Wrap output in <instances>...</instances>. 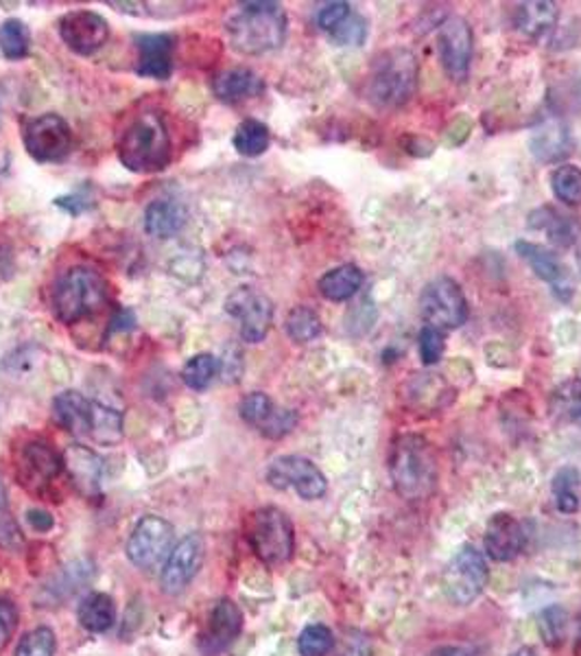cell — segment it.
I'll return each mask as SVG.
<instances>
[{"label":"cell","instance_id":"6da1fadb","mask_svg":"<svg viewBox=\"0 0 581 656\" xmlns=\"http://www.w3.org/2000/svg\"><path fill=\"white\" fill-rule=\"evenodd\" d=\"M394 491L405 502H427L440 484V458L431 441L420 433H400L387 460Z\"/></svg>","mask_w":581,"mask_h":656},{"label":"cell","instance_id":"7a4b0ae2","mask_svg":"<svg viewBox=\"0 0 581 656\" xmlns=\"http://www.w3.org/2000/svg\"><path fill=\"white\" fill-rule=\"evenodd\" d=\"M225 36L234 51L262 55L275 51L286 38V14L277 3H240L225 18Z\"/></svg>","mask_w":581,"mask_h":656},{"label":"cell","instance_id":"3957f363","mask_svg":"<svg viewBox=\"0 0 581 656\" xmlns=\"http://www.w3.org/2000/svg\"><path fill=\"white\" fill-rule=\"evenodd\" d=\"M119 160L134 173H158L171 162V136L158 112H140L116 143Z\"/></svg>","mask_w":581,"mask_h":656},{"label":"cell","instance_id":"277c9868","mask_svg":"<svg viewBox=\"0 0 581 656\" xmlns=\"http://www.w3.org/2000/svg\"><path fill=\"white\" fill-rule=\"evenodd\" d=\"M420 62L413 51L396 47L383 51L370 69L368 99L385 110L403 108L418 90Z\"/></svg>","mask_w":581,"mask_h":656},{"label":"cell","instance_id":"5b68a950","mask_svg":"<svg viewBox=\"0 0 581 656\" xmlns=\"http://www.w3.org/2000/svg\"><path fill=\"white\" fill-rule=\"evenodd\" d=\"M108 289L99 272L90 268H73L66 272L53 294V309L60 322L75 324L97 313L106 302Z\"/></svg>","mask_w":581,"mask_h":656},{"label":"cell","instance_id":"8992f818","mask_svg":"<svg viewBox=\"0 0 581 656\" xmlns=\"http://www.w3.org/2000/svg\"><path fill=\"white\" fill-rule=\"evenodd\" d=\"M247 539L254 554L271 567L288 562L296 549L294 523L280 508L273 506L260 508L251 515Z\"/></svg>","mask_w":581,"mask_h":656},{"label":"cell","instance_id":"52a82bcc","mask_svg":"<svg viewBox=\"0 0 581 656\" xmlns=\"http://www.w3.org/2000/svg\"><path fill=\"white\" fill-rule=\"evenodd\" d=\"M487 580H490V567L485 556L477 547L463 545L448 562L442 584L446 597L455 606H468L485 591Z\"/></svg>","mask_w":581,"mask_h":656},{"label":"cell","instance_id":"ba28073f","mask_svg":"<svg viewBox=\"0 0 581 656\" xmlns=\"http://www.w3.org/2000/svg\"><path fill=\"white\" fill-rule=\"evenodd\" d=\"M420 313L427 326L440 331H453L468 320V300L450 276H440L431 281L420 296Z\"/></svg>","mask_w":581,"mask_h":656},{"label":"cell","instance_id":"9c48e42d","mask_svg":"<svg viewBox=\"0 0 581 656\" xmlns=\"http://www.w3.org/2000/svg\"><path fill=\"white\" fill-rule=\"evenodd\" d=\"M173 525L166 519L153 515L143 517L129 536L127 558L143 571L162 567L173 552Z\"/></svg>","mask_w":581,"mask_h":656},{"label":"cell","instance_id":"30bf717a","mask_svg":"<svg viewBox=\"0 0 581 656\" xmlns=\"http://www.w3.org/2000/svg\"><path fill=\"white\" fill-rule=\"evenodd\" d=\"M267 482L277 491H296L307 502H318L329 493L326 475L302 456L275 458L267 469Z\"/></svg>","mask_w":581,"mask_h":656},{"label":"cell","instance_id":"8fae6325","mask_svg":"<svg viewBox=\"0 0 581 656\" xmlns=\"http://www.w3.org/2000/svg\"><path fill=\"white\" fill-rule=\"evenodd\" d=\"M25 147L38 162H62L73 149V132L60 114H40L25 127Z\"/></svg>","mask_w":581,"mask_h":656},{"label":"cell","instance_id":"7c38bea8","mask_svg":"<svg viewBox=\"0 0 581 656\" xmlns=\"http://www.w3.org/2000/svg\"><path fill=\"white\" fill-rule=\"evenodd\" d=\"M225 311L240 322V337L258 344L267 337L273 322V302L254 287H238L225 300Z\"/></svg>","mask_w":581,"mask_h":656},{"label":"cell","instance_id":"4fadbf2b","mask_svg":"<svg viewBox=\"0 0 581 656\" xmlns=\"http://www.w3.org/2000/svg\"><path fill=\"white\" fill-rule=\"evenodd\" d=\"M437 42H440V58L446 75L453 82H466L472 62V51H474V34L470 23L461 16H448L440 25Z\"/></svg>","mask_w":581,"mask_h":656},{"label":"cell","instance_id":"5bb4252c","mask_svg":"<svg viewBox=\"0 0 581 656\" xmlns=\"http://www.w3.org/2000/svg\"><path fill=\"white\" fill-rule=\"evenodd\" d=\"M60 36L64 45L77 55H92L106 47L110 27L103 16L88 10H75L62 16Z\"/></svg>","mask_w":581,"mask_h":656},{"label":"cell","instance_id":"9a60e30c","mask_svg":"<svg viewBox=\"0 0 581 656\" xmlns=\"http://www.w3.org/2000/svg\"><path fill=\"white\" fill-rule=\"evenodd\" d=\"M206 556L203 536L190 534L182 539L169 554L162 569V591L169 595L182 593L199 573Z\"/></svg>","mask_w":581,"mask_h":656},{"label":"cell","instance_id":"2e32d148","mask_svg":"<svg viewBox=\"0 0 581 656\" xmlns=\"http://www.w3.org/2000/svg\"><path fill=\"white\" fill-rule=\"evenodd\" d=\"M62 469H64V458L51 445L40 441L25 445L16 462V471L23 486L32 491H42L45 486L55 482Z\"/></svg>","mask_w":581,"mask_h":656},{"label":"cell","instance_id":"e0dca14e","mask_svg":"<svg viewBox=\"0 0 581 656\" xmlns=\"http://www.w3.org/2000/svg\"><path fill=\"white\" fill-rule=\"evenodd\" d=\"M524 545H527V532L516 517L507 512H498L487 521L483 534V549L487 558H492L494 562H509L518 558Z\"/></svg>","mask_w":581,"mask_h":656},{"label":"cell","instance_id":"ac0fdd59","mask_svg":"<svg viewBox=\"0 0 581 656\" xmlns=\"http://www.w3.org/2000/svg\"><path fill=\"white\" fill-rule=\"evenodd\" d=\"M516 252L531 265V270L535 272V276L544 283L551 285L553 294L566 302L570 300L574 285H572V276L568 272V268L557 259L555 252L546 250L544 246L537 244H529V242H518L516 244Z\"/></svg>","mask_w":581,"mask_h":656},{"label":"cell","instance_id":"d6986e66","mask_svg":"<svg viewBox=\"0 0 581 656\" xmlns=\"http://www.w3.org/2000/svg\"><path fill=\"white\" fill-rule=\"evenodd\" d=\"M240 630H243L240 608L232 599H221V602H217V606L210 612L208 628L201 636L199 647L206 656H217L234 643V639L240 634Z\"/></svg>","mask_w":581,"mask_h":656},{"label":"cell","instance_id":"ffe728a7","mask_svg":"<svg viewBox=\"0 0 581 656\" xmlns=\"http://www.w3.org/2000/svg\"><path fill=\"white\" fill-rule=\"evenodd\" d=\"M173 47L175 40L169 34H143L136 38L138 64L136 73L140 77L164 82L173 73Z\"/></svg>","mask_w":581,"mask_h":656},{"label":"cell","instance_id":"44dd1931","mask_svg":"<svg viewBox=\"0 0 581 656\" xmlns=\"http://www.w3.org/2000/svg\"><path fill=\"white\" fill-rule=\"evenodd\" d=\"M64 469L82 495H99L103 462L92 449L82 445L69 447L64 454Z\"/></svg>","mask_w":581,"mask_h":656},{"label":"cell","instance_id":"7402d4cb","mask_svg":"<svg viewBox=\"0 0 581 656\" xmlns=\"http://www.w3.org/2000/svg\"><path fill=\"white\" fill-rule=\"evenodd\" d=\"M529 149L540 162H559L570 153L568 127L561 119L551 116L533 127L529 138Z\"/></svg>","mask_w":581,"mask_h":656},{"label":"cell","instance_id":"603a6c76","mask_svg":"<svg viewBox=\"0 0 581 656\" xmlns=\"http://www.w3.org/2000/svg\"><path fill=\"white\" fill-rule=\"evenodd\" d=\"M55 420L73 435H90L92 403L77 389H66L53 400Z\"/></svg>","mask_w":581,"mask_h":656},{"label":"cell","instance_id":"cb8c5ba5","mask_svg":"<svg viewBox=\"0 0 581 656\" xmlns=\"http://www.w3.org/2000/svg\"><path fill=\"white\" fill-rule=\"evenodd\" d=\"M264 90L262 79L249 69H230L214 77L212 92L225 103H240L245 99L258 97Z\"/></svg>","mask_w":581,"mask_h":656},{"label":"cell","instance_id":"d4e9b609","mask_svg":"<svg viewBox=\"0 0 581 656\" xmlns=\"http://www.w3.org/2000/svg\"><path fill=\"white\" fill-rule=\"evenodd\" d=\"M529 226L535 231H544L548 235V242L559 248H568L579 237V226L572 216L561 214L553 206H542L531 212Z\"/></svg>","mask_w":581,"mask_h":656},{"label":"cell","instance_id":"484cf974","mask_svg":"<svg viewBox=\"0 0 581 656\" xmlns=\"http://www.w3.org/2000/svg\"><path fill=\"white\" fill-rule=\"evenodd\" d=\"M186 224V208L171 199H160L149 203L145 212V231L151 237L169 239L177 235Z\"/></svg>","mask_w":581,"mask_h":656},{"label":"cell","instance_id":"4316f807","mask_svg":"<svg viewBox=\"0 0 581 656\" xmlns=\"http://www.w3.org/2000/svg\"><path fill=\"white\" fill-rule=\"evenodd\" d=\"M557 16V5L551 3V0H533V3H522L518 8L516 25L527 38L542 40L555 29Z\"/></svg>","mask_w":581,"mask_h":656},{"label":"cell","instance_id":"83f0119b","mask_svg":"<svg viewBox=\"0 0 581 656\" xmlns=\"http://www.w3.org/2000/svg\"><path fill=\"white\" fill-rule=\"evenodd\" d=\"M363 272L348 263V265H339L331 272H326L318 287H320V294L326 298V300H333V302H344V300H350L361 287H363Z\"/></svg>","mask_w":581,"mask_h":656},{"label":"cell","instance_id":"f1b7e54d","mask_svg":"<svg viewBox=\"0 0 581 656\" xmlns=\"http://www.w3.org/2000/svg\"><path fill=\"white\" fill-rule=\"evenodd\" d=\"M79 623L90 632H106L116 621L114 599L106 593H90L82 599L77 610Z\"/></svg>","mask_w":581,"mask_h":656},{"label":"cell","instance_id":"f546056e","mask_svg":"<svg viewBox=\"0 0 581 656\" xmlns=\"http://www.w3.org/2000/svg\"><path fill=\"white\" fill-rule=\"evenodd\" d=\"M90 437L99 445L114 447L123 441V416L101 403H92V426Z\"/></svg>","mask_w":581,"mask_h":656},{"label":"cell","instance_id":"4dcf8cb0","mask_svg":"<svg viewBox=\"0 0 581 656\" xmlns=\"http://www.w3.org/2000/svg\"><path fill=\"white\" fill-rule=\"evenodd\" d=\"M234 149L245 156V158H256L262 156L269 149L271 143V134L269 127L256 119H245L236 132H234Z\"/></svg>","mask_w":581,"mask_h":656},{"label":"cell","instance_id":"1f68e13d","mask_svg":"<svg viewBox=\"0 0 581 656\" xmlns=\"http://www.w3.org/2000/svg\"><path fill=\"white\" fill-rule=\"evenodd\" d=\"M32 49V32L23 21L10 18L0 25V53L3 58L18 62L29 55Z\"/></svg>","mask_w":581,"mask_h":656},{"label":"cell","instance_id":"d6a6232c","mask_svg":"<svg viewBox=\"0 0 581 656\" xmlns=\"http://www.w3.org/2000/svg\"><path fill=\"white\" fill-rule=\"evenodd\" d=\"M284 331L296 344H309L322 335V320L313 309L296 307L288 311L284 320Z\"/></svg>","mask_w":581,"mask_h":656},{"label":"cell","instance_id":"836d02e7","mask_svg":"<svg viewBox=\"0 0 581 656\" xmlns=\"http://www.w3.org/2000/svg\"><path fill=\"white\" fill-rule=\"evenodd\" d=\"M553 413L566 422L581 424V376L561 383L551 398Z\"/></svg>","mask_w":581,"mask_h":656},{"label":"cell","instance_id":"e575fe53","mask_svg":"<svg viewBox=\"0 0 581 656\" xmlns=\"http://www.w3.org/2000/svg\"><path fill=\"white\" fill-rule=\"evenodd\" d=\"M551 188L566 206L581 203V169L574 164H559L551 173Z\"/></svg>","mask_w":581,"mask_h":656},{"label":"cell","instance_id":"d590c367","mask_svg":"<svg viewBox=\"0 0 581 656\" xmlns=\"http://www.w3.org/2000/svg\"><path fill=\"white\" fill-rule=\"evenodd\" d=\"M219 372V359L208 352L190 357L182 368V379L190 389H206Z\"/></svg>","mask_w":581,"mask_h":656},{"label":"cell","instance_id":"8d00e7d4","mask_svg":"<svg viewBox=\"0 0 581 656\" xmlns=\"http://www.w3.org/2000/svg\"><path fill=\"white\" fill-rule=\"evenodd\" d=\"M577 486H579V473L574 469H561L553 478V499H555V508L561 515H574L579 510Z\"/></svg>","mask_w":581,"mask_h":656},{"label":"cell","instance_id":"74e56055","mask_svg":"<svg viewBox=\"0 0 581 656\" xmlns=\"http://www.w3.org/2000/svg\"><path fill=\"white\" fill-rule=\"evenodd\" d=\"M333 649H335V634L324 623H311L298 636L300 656H329Z\"/></svg>","mask_w":581,"mask_h":656},{"label":"cell","instance_id":"f35d334b","mask_svg":"<svg viewBox=\"0 0 581 656\" xmlns=\"http://www.w3.org/2000/svg\"><path fill=\"white\" fill-rule=\"evenodd\" d=\"M25 545L21 525L16 521V517L10 510V502H8V491L0 482V547H5L10 552H16Z\"/></svg>","mask_w":581,"mask_h":656},{"label":"cell","instance_id":"ab89813d","mask_svg":"<svg viewBox=\"0 0 581 656\" xmlns=\"http://www.w3.org/2000/svg\"><path fill=\"white\" fill-rule=\"evenodd\" d=\"M273 411H275L273 400H271L267 394H262V392H251V394H247V396L240 400V405H238L240 418H243L247 424L256 426L258 431L267 424V420L273 416Z\"/></svg>","mask_w":581,"mask_h":656},{"label":"cell","instance_id":"60d3db41","mask_svg":"<svg viewBox=\"0 0 581 656\" xmlns=\"http://www.w3.org/2000/svg\"><path fill=\"white\" fill-rule=\"evenodd\" d=\"M58 649V641H55V632L47 626L36 628L32 632H27L18 647H16V656H55Z\"/></svg>","mask_w":581,"mask_h":656},{"label":"cell","instance_id":"b9f144b4","mask_svg":"<svg viewBox=\"0 0 581 656\" xmlns=\"http://www.w3.org/2000/svg\"><path fill=\"white\" fill-rule=\"evenodd\" d=\"M566 617H568L566 610L561 606H557V604H553V606H548V608H544L540 612L537 626H540V634H542V639H544L546 645L557 647L564 641Z\"/></svg>","mask_w":581,"mask_h":656},{"label":"cell","instance_id":"7bdbcfd3","mask_svg":"<svg viewBox=\"0 0 581 656\" xmlns=\"http://www.w3.org/2000/svg\"><path fill=\"white\" fill-rule=\"evenodd\" d=\"M366 36H368V25L361 16L357 14H350L333 34L331 38L342 45V47H361L366 42Z\"/></svg>","mask_w":581,"mask_h":656},{"label":"cell","instance_id":"ee69618b","mask_svg":"<svg viewBox=\"0 0 581 656\" xmlns=\"http://www.w3.org/2000/svg\"><path fill=\"white\" fill-rule=\"evenodd\" d=\"M298 424V413L294 409H284L275 407L273 416L267 420V424L260 429L264 437H271V441H280V437L288 435Z\"/></svg>","mask_w":581,"mask_h":656},{"label":"cell","instance_id":"f6af8a7d","mask_svg":"<svg viewBox=\"0 0 581 656\" xmlns=\"http://www.w3.org/2000/svg\"><path fill=\"white\" fill-rule=\"evenodd\" d=\"M446 350V339L444 333L440 329L433 326H424L420 331V359L424 366H433L442 359Z\"/></svg>","mask_w":581,"mask_h":656},{"label":"cell","instance_id":"bcb514c9","mask_svg":"<svg viewBox=\"0 0 581 656\" xmlns=\"http://www.w3.org/2000/svg\"><path fill=\"white\" fill-rule=\"evenodd\" d=\"M350 14H353V10L348 3H344V0H333V3H326L318 10L316 23L322 32L333 34Z\"/></svg>","mask_w":581,"mask_h":656},{"label":"cell","instance_id":"7dc6e473","mask_svg":"<svg viewBox=\"0 0 581 656\" xmlns=\"http://www.w3.org/2000/svg\"><path fill=\"white\" fill-rule=\"evenodd\" d=\"M18 626V610L10 599L0 597V649H3L14 636Z\"/></svg>","mask_w":581,"mask_h":656},{"label":"cell","instance_id":"c3c4849f","mask_svg":"<svg viewBox=\"0 0 581 656\" xmlns=\"http://www.w3.org/2000/svg\"><path fill=\"white\" fill-rule=\"evenodd\" d=\"M339 656H372V643L363 632H348Z\"/></svg>","mask_w":581,"mask_h":656},{"label":"cell","instance_id":"681fc988","mask_svg":"<svg viewBox=\"0 0 581 656\" xmlns=\"http://www.w3.org/2000/svg\"><path fill=\"white\" fill-rule=\"evenodd\" d=\"M27 517H29L32 528H34V530H38V532H49V530L55 525L53 517H51L47 510H40V508L29 510V512H27Z\"/></svg>","mask_w":581,"mask_h":656},{"label":"cell","instance_id":"f907efd6","mask_svg":"<svg viewBox=\"0 0 581 656\" xmlns=\"http://www.w3.org/2000/svg\"><path fill=\"white\" fill-rule=\"evenodd\" d=\"M429 656H474V652L466 645H440Z\"/></svg>","mask_w":581,"mask_h":656},{"label":"cell","instance_id":"816d5d0a","mask_svg":"<svg viewBox=\"0 0 581 656\" xmlns=\"http://www.w3.org/2000/svg\"><path fill=\"white\" fill-rule=\"evenodd\" d=\"M509 656H537V654H535V649H533V647L524 645V647H518L516 652H511Z\"/></svg>","mask_w":581,"mask_h":656},{"label":"cell","instance_id":"f5cc1de1","mask_svg":"<svg viewBox=\"0 0 581 656\" xmlns=\"http://www.w3.org/2000/svg\"><path fill=\"white\" fill-rule=\"evenodd\" d=\"M577 265H579V272H581V246H579V250H577Z\"/></svg>","mask_w":581,"mask_h":656},{"label":"cell","instance_id":"db71d44e","mask_svg":"<svg viewBox=\"0 0 581 656\" xmlns=\"http://www.w3.org/2000/svg\"><path fill=\"white\" fill-rule=\"evenodd\" d=\"M577 652L581 654V626H579V641H577Z\"/></svg>","mask_w":581,"mask_h":656}]
</instances>
